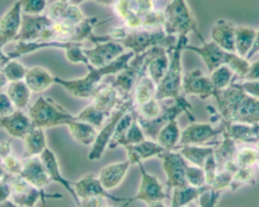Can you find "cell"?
<instances>
[{"mask_svg": "<svg viewBox=\"0 0 259 207\" xmlns=\"http://www.w3.org/2000/svg\"><path fill=\"white\" fill-rule=\"evenodd\" d=\"M219 109L226 121L259 124V100L248 95L239 85H231L223 91H215Z\"/></svg>", "mask_w": 259, "mask_h": 207, "instance_id": "6da1fadb", "label": "cell"}, {"mask_svg": "<svg viewBox=\"0 0 259 207\" xmlns=\"http://www.w3.org/2000/svg\"><path fill=\"white\" fill-rule=\"evenodd\" d=\"M135 56L133 51L124 53L113 62L106 66L87 65L89 73L81 78L66 80L59 77H55V83L59 84L68 91L71 95L77 98L91 99L99 87L102 79L109 74H118L128 67L131 59Z\"/></svg>", "mask_w": 259, "mask_h": 207, "instance_id": "7a4b0ae2", "label": "cell"}, {"mask_svg": "<svg viewBox=\"0 0 259 207\" xmlns=\"http://www.w3.org/2000/svg\"><path fill=\"white\" fill-rule=\"evenodd\" d=\"M202 47L187 44L184 50L198 53L203 59L210 73L219 67L228 65L231 70L242 77L247 74L250 68L247 59L240 57L236 53H231L224 50L213 40L211 42L202 40Z\"/></svg>", "mask_w": 259, "mask_h": 207, "instance_id": "3957f363", "label": "cell"}, {"mask_svg": "<svg viewBox=\"0 0 259 207\" xmlns=\"http://www.w3.org/2000/svg\"><path fill=\"white\" fill-rule=\"evenodd\" d=\"M118 42L135 55H139L156 46L173 48L178 42V38L175 35L167 34L163 26L158 29H131L127 27L125 36Z\"/></svg>", "mask_w": 259, "mask_h": 207, "instance_id": "277c9868", "label": "cell"}, {"mask_svg": "<svg viewBox=\"0 0 259 207\" xmlns=\"http://www.w3.org/2000/svg\"><path fill=\"white\" fill-rule=\"evenodd\" d=\"M187 44H188L187 36H178L176 45L170 49L168 68L165 75L157 86L155 97L159 101L168 98L175 100L181 95L184 77L181 53Z\"/></svg>", "mask_w": 259, "mask_h": 207, "instance_id": "5b68a950", "label": "cell"}, {"mask_svg": "<svg viewBox=\"0 0 259 207\" xmlns=\"http://www.w3.org/2000/svg\"><path fill=\"white\" fill-rule=\"evenodd\" d=\"M163 13L164 17L163 28L167 34L187 36L190 32H194L201 41L203 40L186 0H172Z\"/></svg>", "mask_w": 259, "mask_h": 207, "instance_id": "8992f818", "label": "cell"}, {"mask_svg": "<svg viewBox=\"0 0 259 207\" xmlns=\"http://www.w3.org/2000/svg\"><path fill=\"white\" fill-rule=\"evenodd\" d=\"M28 115L33 127L44 129L68 126L70 121L76 118V115L68 113L51 99L44 97H39L29 108Z\"/></svg>", "mask_w": 259, "mask_h": 207, "instance_id": "52a82bcc", "label": "cell"}, {"mask_svg": "<svg viewBox=\"0 0 259 207\" xmlns=\"http://www.w3.org/2000/svg\"><path fill=\"white\" fill-rule=\"evenodd\" d=\"M191 109V105L187 101L185 95H181L175 100L173 105L162 107L161 112L155 118L145 119L137 115V118L145 136L149 139L156 141L157 135L160 130L172 120L176 119L180 114L185 112L188 115L190 119L194 121V118L190 112Z\"/></svg>", "mask_w": 259, "mask_h": 207, "instance_id": "ba28073f", "label": "cell"}, {"mask_svg": "<svg viewBox=\"0 0 259 207\" xmlns=\"http://www.w3.org/2000/svg\"><path fill=\"white\" fill-rule=\"evenodd\" d=\"M134 107V98L133 96L125 99L116 109L112 112L109 120H106V124L102 126L98 132L97 138L93 144L88 158L90 160H98L100 159L104 153L105 150L109 145V142L112 140L114 132L116 129L117 125L120 121L123 115Z\"/></svg>", "mask_w": 259, "mask_h": 207, "instance_id": "9c48e42d", "label": "cell"}, {"mask_svg": "<svg viewBox=\"0 0 259 207\" xmlns=\"http://www.w3.org/2000/svg\"><path fill=\"white\" fill-rule=\"evenodd\" d=\"M115 12L131 29L142 28L154 12L153 0H117Z\"/></svg>", "mask_w": 259, "mask_h": 207, "instance_id": "30bf717a", "label": "cell"}, {"mask_svg": "<svg viewBox=\"0 0 259 207\" xmlns=\"http://www.w3.org/2000/svg\"><path fill=\"white\" fill-rule=\"evenodd\" d=\"M142 173V180L138 193L134 198L129 199L126 205L134 200H140L149 206H164V200L171 197L164 191V185L160 183L155 176L149 174L145 170L142 161L137 162Z\"/></svg>", "mask_w": 259, "mask_h": 207, "instance_id": "8fae6325", "label": "cell"}, {"mask_svg": "<svg viewBox=\"0 0 259 207\" xmlns=\"http://www.w3.org/2000/svg\"><path fill=\"white\" fill-rule=\"evenodd\" d=\"M11 183L12 194L11 199L15 206H33L39 200L45 201L47 198H62L60 194H48L30 185L20 176H12Z\"/></svg>", "mask_w": 259, "mask_h": 207, "instance_id": "7c38bea8", "label": "cell"}, {"mask_svg": "<svg viewBox=\"0 0 259 207\" xmlns=\"http://www.w3.org/2000/svg\"><path fill=\"white\" fill-rule=\"evenodd\" d=\"M158 157L163 160V168L167 176V182L164 185L167 187V192L170 190L189 185L187 179V163L179 152L166 150Z\"/></svg>", "mask_w": 259, "mask_h": 207, "instance_id": "4fadbf2b", "label": "cell"}, {"mask_svg": "<svg viewBox=\"0 0 259 207\" xmlns=\"http://www.w3.org/2000/svg\"><path fill=\"white\" fill-rule=\"evenodd\" d=\"M22 16V0H17L0 18V53L3 47L16 39Z\"/></svg>", "mask_w": 259, "mask_h": 207, "instance_id": "5bb4252c", "label": "cell"}, {"mask_svg": "<svg viewBox=\"0 0 259 207\" xmlns=\"http://www.w3.org/2000/svg\"><path fill=\"white\" fill-rule=\"evenodd\" d=\"M125 47L118 41L110 39L106 42L95 43V47L91 50H83L90 64L100 68L106 66L124 53Z\"/></svg>", "mask_w": 259, "mask_h": 207, "instance_id": "9a60e30c", "label": "cell"}, {"mask_svg": "<svg viewBox=\"0 0 259 207\" xmlns=\"http://www.w3.org/2000/svg\"><path fill=\"white\" fill-rule=\"evenodd\" d=\"M214 129L209 124L193 123L181 132V138L178 146L211 145L209 143L219 134L225 132V129Z\"/></svg>", "mask_w": 259, "mask_h": 207, "instance_id": "2e32d148", "label": "cell"}, {"mask_svg": "<svg viewBox=\"0 0 259 207\" xmlns=\"http://www.w3.org/2000/svg\"><path fill=\"white\" fill-rule=\"evenodd\" d=\"M182 89L184 95H196L203 100L215 93L211 78L204 75L199 69L192 70L184 75Z\"/></svg>", "mask_w": 259, "mask_h": 207, "instance_id": "e0dca14e", "label": "cell"}, {"mask_svg": "<svg viewBox=\"0 0 259 207\" xmlns=\"http://www.w3.org/2000/svg\"><path fill=\"white\" fill-rule=\"evenodd\" d=\"M91 100L94 108L109 117L125 98L121 97L112 84H101Z\"/></svg>", "mask_w": 259, "mask_h": 207, "instance_id": "ac0fdd59", "label": "cell"}, {"mask_svg": "<svg viewBox=\"0 0 259 207\" xmlns=\"http://www.w3.org/2000/svg\"><path fill=\"white\" fill-rule=\"evenodd\" d=\"M53 20L47 14L28 15L23 13L21 28L15 41L31 42L39 40L44 29Z\"/></svg>", "mask_w": 259, "mask_h": 207, "instance_id": "d6986e66", "label": "cell"}, {"mask_svg": "<svg viewBox=\"0 0 259 207\" xmlns=\"http://www.w3.org/2000/svg\"><path fill=\"white\" fill-rule=\"evenodd\" d=\"M76 195L79 200H87L92 197H104L110 199L112 201L122 202L127 201L129 199L121 198L109 194L107 190L103 186L98 177H95L93 175L85 176L80 179L78 182L73 183Z\"/></svg>", "mask_w": 259, "mask_h": 207, "instance_id": "ffe728a7", "label": "cell"}, {"mask_svg": "<svg viewBox=\"0 0 259 207\" xmlns=\"http://www.w3.org/2000/svg\"><path fill=\"white\" fill-rule=\"evenodd\" d=\"M47 15L55 22L68 25H78L85 19L83 12L77 5L65 0L53 3L49 8Z\"/></svg>", "mask_w": 259, "mask_h": 207, "instance_id": "44dd1931", "label": "cell"}, {"mask_svg": "<svg viewBox=\"0 0 259 207\" xmlns=\"http://www.w3.org/2000/svg\"><path fill=\"white\" fill-rule=\"evenodd\" d=\"M20 176L39 189H44L51 182L39 156L24 158Z\"/></svg>", "mask_w": 259, "mask_h": 207, "instance_id": "7402d4cb", "label": "cell"}, {"mask_svg": "<svg viewBox=\"0 0 259 207\" xmlns=\"http://www.w3.org/2000/svg\"><path fill=\"white\" fill-rule=\"evenodd\" d=\"M0 127L12 138L23 140L33 126L28 115L22 109H16L10 115L0 117Z\"/></svg>", "mask_w": 259, "mask_h": 207, "instance_id": "603a6c76", "label": "cell"}, {"mask_svg": "<svg viewBox=\"0 0 259 207\" xmlns=\"http://www.w3.org/2000/svg\"><path fill=\"white\" fill-rule=\"evenodd\" d=\"M39 156L47 170V174H48L51 182H58L62 185L71 194L77 204L80 206V201L77 196L76 195L74 187H72L73 182L64 179L63 176L61 174L59 162H58L57 158L55 153L47 147Z\"/></svg>", "mask_w": 259, "mask_h": 207, "instance_id": "cb8c5ba5", "label": "cell"}, {"mask_svg": "<svg viewBox=\"0 0 259 207\" xmlns=\"http://www.w3.org/2000/svg\"><path fill=\"white\" fill-rule=\"evenodd\" d=\"M127 150V157L131 165L137 164L140 161L153 157L166 151L157 141L147 140L136 144H130L124 147Z\"/></svg>", "mask_w": 259, "mask_h": 207, "instance_id": "d4e9b609", "label": "cell"}, {"mask_svg": "<svg viewBox=\"0 0 259 207\" xmlns=\"http://www.w3.org/2000/svg\"><path fill=\"white\" fill-rule=\"evenodd\" d=\"M236 26L226 20L220 19L211 29V38L219 47L231 53H236Z\"/></svg>", "mask_w": 259, "mask_h": 207, "instance_id": "484cf974", "label": "cell"}, {"mask_svg": "<svg viewBox=\"0 0 259 207\" xmlns=\"http://www.w3.org/2000/svg\"><path fill=\"white\" fill-rule=\"evenodd\" d=\"M131 165V162L127 159L125 162L110 164L102 169L98 178L103 186L107 191L119 186Z\"/></svg>", "mask_w": 259, "mask_h": 207, "instance_id": "4316f807", "label": "cell"}, {"mask_svg": "<svg viewBox=\"0 0 259 207\" xmlns=\"http://www.w3.org/2000/svg\"><path fill=\"white\" fill-rule=\"evenodd\" d=\"M24 80L31 92L42 93L55 83V76L44 67L34 66L27 69Z\"/></svg>", "mask_w": 259, "mask_h": 207, "instance_id": "83f0119b", "label": "cell"}, {"mask_svg": "<svg viewBox=\"0 0 259 207\" xmlns=\"http://www.w3.org/2000/svg\"><path fill=\"white\" fill-rule=\"evenodd\" d=\"M24 158L38 156L47 147L44 129L33 127L27 134L24 139Z\"/></svg>", "mask_w": 259, "mask_h": 207, "instance_id": "f1b7e54d", "label": "cell"}, {"mask_svg": "<svg viewBox=\"0 0 259 207\" xmlns=\"http://www.w3.org/2000/svg\"><path fill=\"white\" fill-rule=\"evenodd\" d=\"M214 147L211 145H184L177 146L174 150L179 152L190 163L203 169L205 161L210 155L214 153Z\"/></svg>", "mask_w": 259, "mask_h": 207, "instance_id": "f546056e", "label": "cell"}, {"mask_svg": "<svg viewBox=\"0 0 259 207\" xmlns=\"http://www.w3.org/2000/svg\"><path fill=\"white\" fill-rule=\"evenodd\" d=\"M157 85L146 73L142 74L133 91L134 107L142 106L155 97Z\"/></svg>", "mask_w": 259, "mask_h": 207, "instance_id": "4dcf8cb0", "label": "cell"}, {"mask_svg": "<svg viewBox=\"0 0 259 207\" xmlns=\"http://www.w3.org/2000/svg\"><path fill=\"white\" fill-rule=\"evenodd\" d=\"M67 126L74 139L83 145L94 144L98 135L97 128L89 123L79 121L77 118L70 121Z\"/></svg>", "mask_w": 259, "mask_h": 207, "instance_id": "1f68e13d", "label": "cell"}, {"mask_svg": "<svg viewBox=\"0 0 259 207\" xmlns=\"http://www.w3.org/2000/svg\"><path fill=\"white\" fill-rule=\"evenodd\" d=\"M31 91L24 80L10 82L8 86V97L17 109H24L30 103Z\"/></svg>", "mask_w": 259, "mask_h": 207, "instance_id": "d6a6232c", "label": "cell"}, {"mask_svg": "<svg viewBox=\"0 0 259 207\" xmlns=\"http://www.w3.org/2000/svg\"><path fill=\"white\" fill-rule=\"evenodd\" d=\"M256 34L257 30L250 27H236L235 50L238 56L246 59L253 47Z\"/></svg>", "mask_w": 259, "mask_h": 207, "instance_id": "836d02e7", "label": "cell"}, {"mask_svg": "<svg viewBox=\"0 0 259 207\" xmlns=\"http://www.w3.org/2000/svg\"><path fill=\"white\" fill-rule=\"evenodd\" d=\"M181 138V131L176 119L172 120L160 130L156 141L167 151L175 150Z\"/></svg>", "mask_w": 259, "mask_h": 207, "instance_id": "e575fe53", "label": "cell"}, {"mask_svg": "<svg viewBox=\"0 0 259 207\" xmlns=\"http://www.w3.org/2000/svg\"><path fill=\"white\" fill-rule=\"evenodd\" d=\"M209 185L196 188V187L187 185L182 188H175L171 200L172 206H183L191 203L193 200L199 198L200 194L205 190L210 188Z\"/></svg>", "mask_w": 259, "mask_h": 207, "instance_id": "d590c367", "label": "cell"}, {"mask_svg": "<svg viewBox=\"0 0 259 207\" xmlns=\"http://www.w3.org/2000/svg\"><path fill=\"white\" fill-rule=\"evenodd\" d=\"M136 115H137V114H136L134 108H132L131 110H129L128 112H126L123 115L122 118L118 121L112 140L108 145L109 149H115L119 146L120 142L124 138V135L127 132L130 126L132 124Z\"/></svg>", "mask_w": 259, "mask_h": 207, "instance_id": "8d00e7d4", "label": "cell"}, {"mask_svg": "<svg viewBox=\"0 0 259 207\" xmlns=\"http://www.w3.org/2000/svg\"><path fill=\"white\" fill-rule=\"evenodd\" d=\"M109 117L103 112L97 110L96 108L93 106L92 104L85 108L78 115H76V118L79 121L89 123V124L92 125L94 127L97 128V129H101L105 121Z\"/></svg>", "mask_w": 259, "mask_h": 207, "instance_id": "74e56055", "label": "cell"}, {"mask_svg": "<svg viewBox=\"0 0 259 207\" xmlns=\"http://www.w3.org/2000/svg\"><path fill=\"white\" fill-rule=\"evenodd\" d=\"M230 68L227 65H223L211 73L210 78L215 91H223L231 85V79L234 74Z\"/></svg>", "mask_w": 259, "mask_h": 207, "instance_id": "f35d334b", "label": "cell"}, {"mask_svg": "<svg viewBox=\"0 0 259 207\" xmlns=\"http://www.w3.org/2000/svg\"><path fill=\"white\" fill-rule=\"evenodd\" d=\"M27 69L28 68H26L22 64L20 63L18 61L12 59L5 65L2 71L10 83V82L24 80Z\"/></svg>", "mask_w": 259, "mask_h": 207, "instance_id": "ab89813d", "label": "cell"}, {"mask_svg": "<svg viewBox=\"0 0 259 207\" xmlns=\"http://www.w3.org/2000/svg\"><path fill=\"white\" fill-rule=\"evenodd\" d=\"M146 136L137 121V115L133 121L132 124L127 129L124 138L120 142L119 146L125 147L130 144H136L146 140Z\"/></svg>", "mask_w": 259, "mask_h": 207, "instance_id": "60d3db41", "label": "cell"}, {"mask_svg": "<svg viewBox=\"0 0 259 207\" xmlns=\"http://www.w3.org/2000/svg\"><path fill=\"white\" fill-rule=\"evenodd\" d=\"M161 109L162 107L160 105L159 100H157L155 97L142 106L134 107L137 116L141 117L145 119H152L158 116Z\"/></svg>", "mask_w": 259, "mask_h": 207, "instance_id": "b9f144b4", "label": "cell"}, {"mask_svg": "<svg viewBox=\"0 0 259 207\" xmlns=\"http://www.w3.org/2000/svg\"><path fill=\"white\" fill-rule=\"evenodd\" d=\"M187 179L189 185H191L196 188H201L204 186L205 182V172L202 168L200 167H190L187 165Z\"/></svg>", "mask_w": 259, "mask_h": 207, "instance_id": "7bdbcfd3", "label": "cell"}, {"mask_svg": "<svg viewBox=\"0 0 259 207\" xmlns=\"http://www.w3.org/2000/svg\"><path fill=\"white\" fill-rule=\"evenodd\" d=\"M83 44H77V45L73 46L70 48L65 50L66 53L67 59L71 63H83L84 65H89L90 62L88 61V57L83 53Z\"/></svg>", "mask_w": 259, "mask_h": 207, "instance_id": "ee69618b", "label": "cell"}, {"mask_svg": "<svg viewBox=\"0 0 259 207\" xmlns=\"http://www.w3.org/2000/svg\"><path fill=\"white\" fill-rule=\"evenodd\" d=\"M1 164L6 173L12 176L21 175L23 168V162L13 156L12 153L3 158L2 159Z\"/></svg>", "mask_w": 259, "mask_h": 207, "instance_id": "f6af8a7d", "label": "cell"}, {"mask_svg": "<svg viewBox=\"0 0 259 207\" xmlns=\"http://www.w3.org/2000/svg\"><path fill=\"white\" fill-rule=\"evenodd\" d=\"M47 0H22L23 13L40 15L47 9Z\"/></svg>", "mask_w": 259, "mask_h": 207, "instance_id": "bcb514c9", "label": "cell"}, {"mask_svg": "<svg viewBox=\"0 0 259 207\" xmlns=\"http://www.w3.org/2000/svg\"><path fill=\"white\" fill-rule=\"evenodd\" d=\"M258 152L250 148H244L236 154V162L240 167H250L257 159Z\"/></svg>", "mask_w": 259, "mask_h": 207, "instance_id": "7dc6e473", "label": "cell"}, {"mask_svg": "<svg viewBox=\"0 0 259 207\" xmlns=\"http://www.w3.org/2000/svg\"><path fill=\"white\" fill-rule=\"evenodd\" d=\"M12 175L6 173L3 179L0 181V206L6 205L9 202L12 194V183L11 178Z\"/></svg>", "mask_w": 259, "mask_h": 207, "instance_id": "c3c4849f", "label": "cell"}, {"mask_svg": "<svg viewBox=\"0 0 259 207\" xmlns=\"http://www.w3.org/2000/svg\"><path fill=\"white\" fill-rule=\"evenodd\" d=\"M15 106L11 101L7 94L0 92V117L6 116L15 112Z\"/></svg>", "mask_w": 259, "mask_h": 207, "instance_id": "681fc988", "label": "cell"}, {"mask_svg": "<svg viewBox=\"0 0 259 207\" xmlns=\"http://www.w3.org/2000/svg\"><path fill=\"white\" fill-rule=\"evenodd\" d=\"M239 86L249 95L259 99V81L247 82Z\"/></svg>", "mask_w": 259, "mask_h": 207, "instance_id": "f907efd6", "label": "cell"}, {"mask_svg": "<svg viewBox=\"0 0 259 207\" xmlns=\"http://www.w3.org/2000/svg\"><path fill=\"white\" fill-rule=\"evenodd\" d=\"M107 205L106 197H97L87 200H80V206H105Z\"/></svg>", "mask_w": 259, "mask_h": 207, "instance_id": "816d5d0a", "label": "cell"}, {"mask_svg": "<svg viewBox=\"0 0 259 207\" xmlns=\"http://www.w3.org/2000/svg\"><path fill=\"white\" fill-rule=\"evenodd\" d=\"M246 80H255L259 81V61L250 66L247 74L243 77Z\"/></svg>", "mask_w": 259, "mask_h": 207, "instance_id": "f5cc1de1", "label": "cell"}, {"mask_svg": "<svg viewBox=\"0 0 259 207\" xmlns=\"http://www.w3.org/2000/svg\"><path fill=\"white\" fill-rule=\"evenodd\" d=\"M12 140H9V141H2L0 143V159H3L6 156L12 154V147H11V143Z\"/></svg>", "mask_w": 259, "mask_h": 207, "instance_id": "db71d44e", "label": "cell"}, {"mask_svg": "<svg viewBox=\"0 0 259 207\" xmlns=\"http://www.w3.org/2000/svg\"><path fill=\"white\" fill-rule=\"evenodd\" d=\"M259 52V30H257V34H256V38H255V43H254L253 47H252V48L251 49L250 51H249V53H248L247 56H246V59H247V60H249V59H250L252 57V56H255V54H256L257 53H258Z\"/></svg>", "mask_w": 259, "mask_h": 207, "instance_id": "11a10c76", "label": "cell"}, {"mask_svg": "<svg viewBox=\"0 0 259 207\" xmlns=\"http://www.w3.org/2000/svg\"><path fill=\"white\" fill-rule=\"evenodd\" d=\"M9 83V80H7L6 76L3 74V71H0V89L4 88V87Z\"/></svg>", "mask_w": 259, "mask_h": 207, "instance_id": "9f6ffc18", "label": "cell"}, {"mask_svg": "<svg viewBox=\"0 0 259 207\" xmlns=\"http://www.w3.org/2000/svg\"><path fill=\"white\" fill-rule=\"evenodd\" d=\"M100 4L106 5V6H110V5L115 4L117 0H95Z\"/></svg>", "mask_w": 259, "mask_h": 207, "instance_id": "6f0895ef", "label": "cell"}, {"mask_svg": "<svg viewBox=\"0 0 259 207\" xmlns=\"http://www.w3.org/2000/svg\"><path fill=\"white\" fill-rule=\"evenodd\" d=\"M6 173H6V170H4L3 165H2V164L0 163V181L3 179V177H4L5 175H6Z\"/></svg>", "mask_w": 259, "mask_h": 207, "instance_id": "680465c9", "label": "cell"}, {"mask_svg": "<svg viewBox=\"0 0 259 207\" xmlns=\"http://www.w3.org/2000/svg\"><path fill=\"white\" fill-rule=\"evenodd\" d=\"M65 1L69 2V3H72V4L78 6L79 4L87 1V0H65Z\"/></svg>", "mask_w": 259, "mask_h": 207, "instance_id": "91938a15", "label": "cell"}, {"mask_svg": "<svg viewBox=\"0 0 259 207\" xmlns=\"http://www.w3.org/2000/svg\"><path fill=\"white\" fill-rule=\"evenodd\" d=\"M256 162L257 163H258V165L259 167V152H258V154H257Z\"/></svg>", "mask_w": 259, "mask_h": 207, "instance_id": "94428289", "label": "cell"}, {"mask_svg": "<svg viewBox=\"0 0 259 207\" xmlns=\"http://www.w3.org/2000/svg\"><path fill=\"white\" fill-rule=\"evenodd\" d=\"M257 147L259 148V142L257 143Z\"/></svg>", "mask_w": 259, "mask_h": 207, "instance_id": "6125c7cd", "label": "cell"}, {"mask_svg": "<svg viewBox=\"0 0 259 207\" xmlns=\"http://www.w3.org/2000/svg\"><path fill=\"white\" fill-rule=\"evenodd\" d=\"M1 161H2L1 159H0V163H1Z\"/></svg>", "mask_w": 259, "mask_h": 207, "instance_id": "be15d7a7", "label": "cell"}]
</instances>
